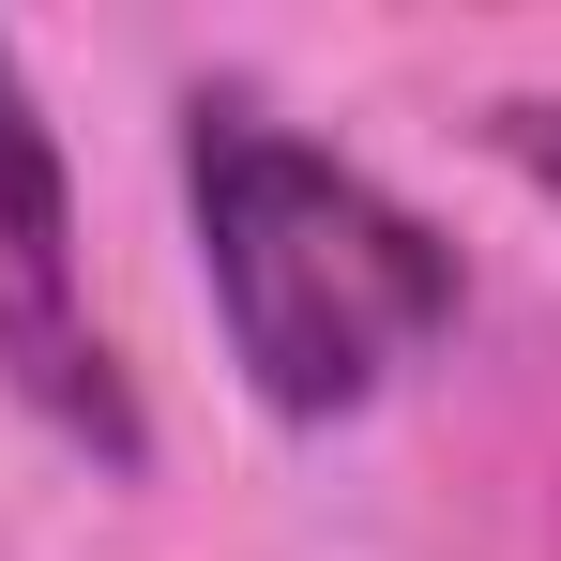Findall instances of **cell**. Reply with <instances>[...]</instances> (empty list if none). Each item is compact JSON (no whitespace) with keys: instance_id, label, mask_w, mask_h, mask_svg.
I'll use <instances>...</instances> for the list:
<instances>
[{"instance_id":"1","label":"cell","mask_w":561,"mask_h":561,"mask_svg":"<svg viewBox=\"0 0 561 561\" xmlns=\"http://www.w3.org/2000/svg\"><path fill=\"white\" fill-rule=\"evenodd\" d=\"M183 228H197L213 334H228V365H243V394L274 425L379 410L470 319L456 243L379 168L319 152L304 122H274V106H243V92L183 106Z\"/></svg>"},{"instance_id":"2","label":"cell","mask_w":561,"mask_h":561,"mask_svg":"<svg viewBox=\"0 0 561 561\" xmlns=\"http://www.w3.org/2000/svg\"><path fill=\"white\" fill-rule=\"evenodd\" d=\"M0 394L61 456H92L106 485L152 470V410H137V379H122V350H106V319H92L77 183H61V137H46V106L15 77V46H0Z\"/></svg>"},{"instance_id":"3","label":"cell","mask_w":561,"mask_h":561,"mask_svg":"<svg viewBox=\"0 0 561 561\" xmlns=\"http://www.w3.org/2000/svg\"><path fill=\"white\" fill-rule=\"evenodd\" d=\"M485 152L516 168L531 197H561V92H516V106H485Z\"/></svg>"}]
</instances>
